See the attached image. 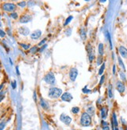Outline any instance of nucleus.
I'll return each mask as SVG.
<instances>
[{
	"label": "nucleus",
	"instance_id": "nucleus-1",
	"mask_svg": "<svg viewBox=\"0 0 127 130\" xmlns=\"http://www.w3.org/2000/svg\"><path fill=\"white\" fill-rule=\"evenodd\" d=\"M60 95L62 96V90L59 88H56V87H53L50 88L49 90V96L53 99H56L60 96Z\"/></svg>",
	"mask_w": 127,
	"mask_h": 130
},
{
	"label": "nucleus",
	"instance_id": "nucleus-2",
	"mask_svg": "<svg viewBox=\"0 0 127 130\" xmlns=\"http://www.w3.org/2000/svg\"><path fill=\"white\" fill-rule=\"evenodd\" d=\"M80 123L82 126H85V127H87L91 124V118L87 112H84L82 114Z\"/></svg>",
	"mask_w": 127,
	"mask_h": 130
},
{
	"label": "nucleus",
	"instance_id": "nucleus-3",
	"mask_svg": "<svg viewBox=\"0 0 127 130\" xmlns=\"http://www.w3.org/2000/svg\"><path fill=\"white\" fill-rule=\"evenodd\" d=\"M44 81L49 85H53L55 83V76L52 73V72H49L48 74L46 75L45 78H44Z\"/></svg>",
	"mask_w": 127,
	"mask_h": 130
},
{
	"label": "nucleus",
	"instance_id": "nucleus-4",
	"mask_svg": "<svg viewBox=\"0 0 127 130\" xmlns=\"http://www.w3.org/2000/svg\"><path fill=\"white\" fill-rule=\"evenodd\" d=\"M3 9L8 12H13L16 10V5L13 3H5L3 6Z\"/></svg>",
	"mask_w": 127,
	"mask_h": 130
},
{
	"label": "nucleus",
	"instance_id": "nucleus-5",
	"mask_svg": "<svg viewBox=\"0 0 127 130\" xmlns=\"http://www.w3.org/2000/svg\"><path fill=\"white\" fill-rule=\"evenodd\" d=\"M60 119L62 122H64L66 125H69L71 123V121H72V118L69 116H68V115H66L65 114H61Z\"/></svg>",
	"mask_w": 127,
	"mask_h": 130
},
{
	"label": "nucleus",
	"instance_id": "nucleus-6",
	"mask_svg": "<svg viewBox=\"0 0 127 130\" xmlns=\"http://www.w3.org/2000/svg\"><path fill=\"white\" fill-rule=\"evenodd\" d=\"M69 76H70V78L72 82H75V79L78 76V70L76 68H72L70 70V72H69Z\"/></svg>",
	"mask_w": 127,
	"mask_h": 130
},
{
	"label": "nucleus",
	"instance_id": "nucleus-7",
	"mask_svg": "<svg viewBox=\"0 0 127 130\" xmlns=\"http://www.w3.org/2000/svg\"><path fill=\"white\" fill-rule=\"evenodd\" d=\"M72 99H73V96L69 92H65L63 93L61 96V100L63 101H65V102H71V101L72 100Z\"/></svg>",
	"mask_w": 127,
	"mask_h": 130
},
{
	"label": "nucleus",
	"instance_id": "nucleus-8",
	"mask_svg": "<svg viewBox=\"0 0 127 130\" xmlns=\"http://www.w3.org/2000/svg\"><path fill=\"white\" fill-rule=\"evenodd\" d=\"M116 89L120 93H123L125 92V89L123 82H122L121 81H118L116 83Z\"/></svg>",
	"mask_w": 127,
	"mask_h": 130
},
{
	"label": "nucleus",
	"instance_id": "nucleus-9",
	"mask_svg": "<svg viewBox=\"0 0 127 130\" xmlns=\"http://www.w3.org/2000/svg\"><path fill=\"white\" fill-rule=\"evenodd\" d=\"M118 51H119V53L120 55L122 56V57H123V58H125L127 59V49L122 46H119L118 48Z\"/></svg>",
	"mask_w": 127,
	"mask_h": 130
},
{
	"label": "nucleus",
	"instance_id": "nucleus-10",
	"mask_svg": "<svg viewBox=\"0 0 127 130\" xmlns=\"http://www.w3.org/2000/svg\"><path fill=\"white\" fill-rule=\"evenodd\" d=\"M18 32L20 35H27L30 32L29 28H27L26 27H20L19 29H18Z\"/></svg>",
	"mask_w": 127,
	"mask_h": 130
},
{
	"label": "nucleus",
	"instance_id": "nucleus-11",
	"mask_svg": "<svg viewBox=\"0 0 127 130\" xmlns=\"http://www.w3.org/2000/svg\"><path fill=\"white\" fill-rule=\"evenodd\" d=\"M31 17L29 16V15H24L20 17V22L21 24H25V23H27L29 22V21H31Z\"/></svg>",
	"mask_w": 127,
	"mask_h": 130
},
{
	"label": "nucleus",
	"instance_id": "nucleus-12",
	"mask_svg": "<svg viewBox=\"0 0 127 130\" xmlns=\"http://www.w3.org/2000/svg\"><path fill=\"white\" fill-rule=\"evenodd\" d=\"M41 35H42V31L40 30H36L31 35V38L32 39H37L40 37Z\"/></svg>",
	"mask_w": 127,
	"mask_h": 130
},
{
	"label": "nucleus",
	"instance_id": "nucleus-13",
	"mask_svg": "<svg viewBox=\"0 0 127 130\" xmlns=\"http://www.w3.org/2000/svg\"><path fill=\"white\" fill-rule=\"evenodd\" d=\"M107 115H108V108L104 107L101 109V118L103 119H104V118H106V117H107Z\"/></svg>",
	"mask_w": 127,
	"mask_h": 130
},
{
	"label": "nucleus",
	"instance_id": "nucleus-14",
	"mask_svg": "<svg viewBox=\"0 0 127 130\" xmlns=\"http://www.w3.org/2000/svg\"><path fill=\"white\" fill-rule=\"evenodd\" d=\"M80 36L83 40L86 39V30H85L84 27H82L80 29Z\"/></svg>",
	"mask_w": 127,
	"mask_h": 130
},
{
	"label": "nucleus",
	"instance_id": "nucleus-15",
	"mask_svg": "<svg viewBox=\"0 0 127 130\" xmlns=\"http://www.w3.org/2000/svg\"><path fill=\"white\" fill-rule=\"evenodd\" d=\"M40 104H41L42 107H43L44 109H48V108H49V106H48V104L46 103V101H45L43 99H42V98H41V100H40Z\"/></svg>",
	"mask_w": 127,
	"mask_h": 130
},
{
	"label": "nucleus",
	"instance_id": "nucleus-16",
	"mask_svg": "<svg viewBox=\"0 0 127 130\" xmlns=\"http://www.w3.org/2000/svg\"><path fill=\"white\" fill-rule=\"evenodd\" d=\"M112 123H113V125H115V127L116 128L117 126H118V121H117V118H116V115H115V114L114 113L113 114V116H112Z\"/></svg>",
	"mask_w": 127,
	"mask_h": 130
},
{
	"label": "nucleus",
	"instance_id": "nucleus-17",
	"mask_svg": "<svg viewBox=\"0 0 127 130\" xmlns=\"http://www.w3.org/2000/svg\"><path fill=\"white\" fill-rule=\"evenodd\" d=\"M98 51H99V53H100V55H103L104 53V46L102 43H100L99 44V47H98Z\"/></svg>",
	"mask_w": 127,
	"mask_h": 130
},
{
	"label": "nucleus",
	"instance_id": "nucleus-18",
	"mask_svg": "<svg viewBox=\"0 0 127 130\" xmlns=\"http://www.w3.org/2000/svg\"><path fill=\"white\" fill-rule=\"evenodd\" d=\"M118 63H119V65H120V66H121V67L123 68L124 71H125V65H124V63H123L122 59H121V57H118Z\"/></svg>",
	"mask_w": 127,
	"mask_h": 130
},
{
	"label": "nucleus",
	"instance_id": "nucleus-19",
	"mask_svg": "<svg viewBox=\"0 0 127 130\" xmlns=\"http://www.w3.org/2000/svg\"><path fill=\"white\" fill-rule=\"evenodd\" d=\"M108 96H109L110 98H111L113 96V95H112V86H111V85H109V86H108Z\"/></svg>",
	"mask_w": 127,
	"mask_h": 130
},
{
	"label": "nucleus",
	"instance_id": "nucleus-20",
	"mask_svg": "<svg viewBox=\"0 0 127 130\" xmlns=\"http://www.w3.org/2000/svg\"><path fill=\"white\" fill-rule=\"evenodd\" d=\"M104 68H105V63H104L103 64H102V66L101 67V68H100V70H99V75H102L103 74V72H104Z\"/></svg>",
	"mask_w": 127,
	"mask_h": 130
},
{
	"label": "nucleus",
	"instance_id": "nucleus-21",
	"mask_svg": "<svg viewBox=\"0 0 127 130\" xmlns=\"http://www.w3.org/2000/svg\"><path fill=\"white\" fill-rule=\"evenodd\" d=\"M120 78H121V79L122 80H123L124 82H125L126 81V77H125V75L123 73L122 71H120Z\"/></svg>",
	"mask_w": 127,
	"mask_h": 130
},
{
	"label": "nucleus",
	"instance_id": "nucleus-22",
	"mask_svg": "<svg viewBox=\"0 0 127 130\" xmlns=\"http://www.w3.org/2000/svg\"><path fill=\"white\" fill-rule=\"evenodd\" d=\"M72 19H73V17H72V16H69V17H68L67 18V20H65V25L66 26L67 24H69V23L71 22V20H72Z\"/></svg>",
	"mask_w": 127,
	"mask_h": 130
},
{
	"label": "nucleus",
	"instance_id": "nucleus-23",
	"mask_svg": "<svg viewBox=\"0 0 127 130\" xmlns=\"http://www.w3.org/2000/svg\"><path fill=\"white\" fill-rule=\"evenodd\" d=\"M72 113H73V114H77L78 112L79 111V107H72Z\"/></svg>",
	"mask_w": 127,
	"mask_h": 130
},
{
	"label": "nucleus",
	"instance_id": "nucleus-24",
	"mask_svg": "<svg viewBox=\"0 0 127 130\" xmlns=\"http://www.w3.org/2000/svg\"><path fill=\"white\" fill-rule=\"evenodd\" d=\"M88 114L89 113H91V114H93L94 113V108L93 107H89V109H88Z\"/></svg>",
	"mask_w": 127,
	"mask_h": 130
},
{
	"label": "nucleus",
	"instance_id": "nucleus-25",
	"mask_svg": "<svg viewBox=\"0 0 127 130\" xmlns=\"http://www.w3.org/2000/svg\"><path fill=\"white\" fill-rule=\"evenodd\" d=\"M107 35H108V40H109V43H110V46H111V49H112V43H111V35H110L109 32H107Z\"/></svg>",
	"mask_w": 127,
	"mask_h": 130
},
{
	"label": "nucleus",
	"instance_id": "nucleus-26",
	"mask_svg": "<svg viewBox=\"0 0 127 130\" xmlns=\"http://www.w3.org/2000/svg\"><path fill=\"white\" fill-rule=\"evenodd\" d=\"M38 50V48L37 47H35V46H34V47H32L31 49H30V53H35V52H36Z\"/></svg>",
	"mask_w": 127,
	"mask_h": 130
},
{
	"label": "nucleus",
	"instance_id": "nucleus-27",
	"mask_svg": "<svg viewBox=\"0 0 127 130\" xmlns=\"http://www.w3.org/2000/svg\"><path fill=\"white\" fill-rule=\"evenodd\" d=\"M10 17H13V19H17L18 16H17V13H12L10 14Z\"/></svg>",
	"mask_w": 127,
	"mask_h": 130
},
{
	"label": "nucleus",
	"instance_id": "nucleus-28",
	"mask_svg": "<svg viewBox=\"0 0 127 130\" xmlns=\"http://www.w3.org/2000/svg\"><path fill=\"white\" fill-rule=\"evenodd\" d=\"M20 46H22L24 49H29V48H30V45H27V44H20Z\"/></svg>",
	"mask_w": 127,
	"mask_h": 130
},
{
	"label": "nucleus",
	"instance_id": "nucleus-29",
	"mask_svg": "<svg viewBox=\"0 0 127 130\" xmlns=\"http://www.w3.org/2000/svg\"><path fill=\"white\" fill-rule=\"evenodd\" d=\"M11 85H12L13 89H16V87H17V82H16V81H13V82L11 83Z\"/></svg>",
	"mask_w": 127,
	"mask_h": 130
},
{
	"label": "nucleus",
	"instance_id": "nucleus-30",
	"mask_svg": "<svg viewBox=\"0 0 127 130\" xmlns=\"http://www.w3.org/2000/svg\"><path fill=\"white\" fill-rule=\"evenodd\" d=\"M82 92H83L84 93H89V92H90V90L87 89L86 87H85V88L82 89Z\"/></svg>",
	"mask_w": 127,
	"mask_h": 130
},
{
	"label": "nucleus",
	"instance_id": "nucleus-31",
	"mask_svg": "<svg viewBox=\"0 0 127 130\" xmlns=\"http://www.w3.org/2000/svg\"><path fill=\"white\" fill-rule=\"evenodd\" d=\"M18 6H21V7H24L26 6V3L25 2H21V3H18Z\"/></svg>",
	"mask_w": 127,
	"mask_h": 130
},
{
	"label": "nucleus",
	"instance_id": "nucleus-32",
	"mask_svg": "<svg viewBox=\"0 0 127 130\" xmlns=\"http://www.w3.org/2000/svg\"><path fill=\"white\" fill-rule=\"evenodd\" d=\"M28 6L29 7H31L32 6H34V5H35V2H33V1H30V2H28Z\"/></svg>",
	"mask_w": 127,
	"mask_h": 130
},
{
	"label": "nucleus",
	"instance_id": "nucleus-33",
	"mask_svg": "<svg viewBox=\"0 0 127 130\" xmlns=\"http://www.w3.org/2000/svg\"><path fill=\"white\" fill-rule=\"evenodd\" d=\"M46 39H44L43 40L41 41V42H39V46H43V45H44V43L46 42Z\"/></svg>",
	"mask_w": 127,
	"mask_h": 130
},
{
	"label": "nucleus",
	"instance_id": "nucleus-34",
	"mask_svg": "<svg viewBox=\"0 0 127 130\" xmlns=\"http://www.w3.org/2000/svg\"><path fill=\"white\" fill-rule=\"evenodd\" d=\"M102 125H103V128H104V127H107V126H108V124L106 121H102Z\"/></svg>",
	"mask_w": 127,
	"mask_h": 130
},
{
	"label": "nucleus",
	"instance_id": "nucleus-35",
	"mask_svg": "<svg viewBox=\"0 0 127 130\" xmlns=\"http://www.w3.org/2000/svg\"><path fill=\"white\" fill-rule=\"evenodd\" d=\"M104 78H105V76H104V75H102L101 79V81H100V84H101V85L103 84V82H104Z\"/></svg>",
	"mask_w": 127,
	"mask_h": 130
},
{
	"label": "nucleus",
	"instance_id": "nucleus-36",
	"mask_svg": "<svg viewBox=\"0 0 127 130\" xmlns=\"http://www.w3.org/2000/svg\"><path fill=\"white\" fill-rule=\"evenodd\" d=\"M0 32H1V37H4L5 36V35H6V33L3 31V30H1L0 31Z\"/></svg>",
	"mask_w": 127,
	"mask_h": 130
},
{
	"label": "nucleus",
	"instance_id": "nucleus-37",
	"mask_svg": "<svg viewBox=\"0 0 127 130\" xmlns=\"http://www.w3.org/2000/svg\"><path fill=\"white\" fill-rule=\"evenodd\" d=\"M102 130H110V128H109L108 126H107V127H104Z\"/></svg>",
	"mask_w": 127,
	"mask_h": 130
},
{
	"label": "nucleus",
	"instance_id": "nucleus-38",
	"mask_svg": "<svg viewBox=\"0 0 127 130\" xmlns=\"http://www.w3.org/2000/svg\"><path fill=\"white\" fill-rule=\"evenodd\" d=\"M46 47V45H44V46H43V47H42V48H41V49L39 50V51H40V52H42V50H43V49H45Z\"/></svg>",
	"mask_w": 127,
	"mask_h": 130
},
{
	"label": "nucleus",
	"instance_id": "nucleus-39",
	"mask_svg": "<svg viewBox=\"0 0 127 130\" xmlns=\"http://www.w3.org/2000/svg\"><path fill=\"white\" fill-rule=\"evenodd\" d=\"M34 100L36 101V93H35V92H34Z\"/></svg>",
	"mask_w": 127,
	"mask_h": 130
},
{
	"label": "nucleus",
	"instance_id": "nucleus-40",
	"mask_svg": "<svg viewBox=\"0 0 127 130\" xmlns=\"http://www.w3.org/2000/svg\"><path fill=\"white\" fill-rule=\"evenodd\" d=\"M113 73H115V66L114 65V66H113Z\"/></svg>",
	"mask_w": 127,
	"mask_h": 130
},
{
	"label": "nucleus",
	"instance_id": "nucleus-41",
	"mask_svg": "<svg viewBox=\"0 0 127 130\" xmlns=\"http://www.w3.org/2000/svg\"><path fill=\"white\" fill-rule=\"evenodd\" d=\"M16 71H17V75H20V72H19V71H18V68H17V67L16 68Z\"/></svg>",
	"mask_w": 127,
	"mask_h": 130
},
{
	"label": "nucleus",
	"instance_id": "nucleus-42",
	"mask_svg": "<svg viewBox=\"0 0 127 130\" xmlns=\"http://www.w3.org/2000/svg\"><path fill=\"white\" fill-rule=\"evenodd\" d=\"M3 123L1 124V130H3Z\"/></svg>",
	"mask_w": 127,
	"mask_h": 130
},
{
	"label": "nucleus",
	"instance_id": "nucleus-43",
	"mask_svg": "<svg viewBox=\"0 0 127 130\" xmlns=\"http://www.w3.org/2000/svg\"><path fill=\"white\" fill-rule=\"evenodd\" d=\"M115 130H118V128H117V127H116V128H115Z\"/></svg>",
	"mask_w": 127,
	"mask_h": 130
},
{
	"label": "nucleus",
	"instance_id": "nucleus-44",
	"mask_svg": "<svg viewBox=\"0 0 127 130\" xmlns=\"http://www.w3.org/2000/svg\"><path fill=\"white\" fill-rule=\"evenodd\" d=\"M125 130H127V126H125Z\"/></svg>",
	"mask_w": 127,
	"mask_h": 130
}]
</instances>
